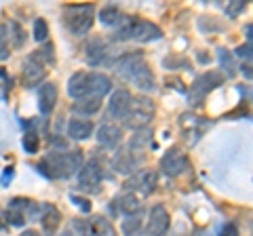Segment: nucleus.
<instances>
[{
  "label": "nucleus",
  "mask_w": 253,
  "mask_h": 236,
  "mask_svg": "<svg viewBox=\"0 0 253 236\" xmlns=\"http://www.w3.org/2000/svg\"><path fill=\"white\" fill-rule=\"evenodd\" d=\"M110 78L106 74H99V72H76L70 76L68 80V95L72 97L74 101L78 99H84V97H97L101 99L110 93Z\"/></svg>",
  "instance_id": "1"
},
{
  "label": "nucleus",
  "mask_w": 253,
  "mask_h": 236,
  "mask_svg": "<svg viewBox=\"0 0 253 236\" xmlns=\"http://www.w3.org/2000/svg\"><path fill=\"white\" fill-rule=\"evenodd\" d=\"M83 167V152H49L42 156V160L38 162L42 175L51 179H66L72 177L76 171Z\"/></svg>",
  "instance_id": "2"
},
{
  "label": "nucleus",
  "mask_w": 253,
  "mask_h": 236,
  "mask_svg": "<svg viewBox=\"0 0 253 236\" xmlns=\"http://www.w3.org/2000/svg\"><path fill=\"white\" fill-rule=\"evenodd\" d=\"M116 40H139V42H150L158 40L163 36L161 28L154 26L152 21L137 19V17H126L123 23L116 28Z\"/></svg>",
  "instance_id": "3"
},
{
  "label": "nucleus",
  "mask_w": 253,
  "mask_h": 236,
  "mask_svg": "<svg viewBox=\"0 0 253 236\" xmlns=\"http://www.w3.org/2000/svg\"><path fill=\"white\" fill-rule=\"evenodd\" d=\"M154 101L150 97H144V95H137V97H131V104H129V110H126V114L123 116L125 124L129 129H146L150 120L154 118Z\"/></svg>",
  "instance_id": "4"
},
{
  "label": "nucleus",
  "mask_w": 253,
  "mask_h": 236,
  "mask_svg": "<svg viewBox=\"0 0 253 236\" xmlns=\"http://www.w3.org/2000/svg\"><path fill=\"white\" fill-rule=\"evenodd\" d=\"M93 17H95L93 4H70L66 13H63V21H66L68 30L76 36L89 32L93 26Z\"/></svg>",
  "instance_id": "5"
},
{
  "label": "nucleus",
  "mask_w": 253,
  "mask_h": 236,
  "mask_svg": "<svg viewBox=\"0 0 253 236\" xmlns=\"http://www.w3.org/2000/svg\"><path fill=\"white\" fill-rule=\"evenodd\" d=\"M76 232L81 236H116L112 222L104 215H93L89 219H76Z\"/></svg>",
  "instance_id": "6"
},
{
  "label": "nucleus",
  "mask_w": 253,
  "mask_h": 236,
  "mask_svg": "<svg viewBox=\"0 0 253 236\" xmlns=\"http://www.w3.org/2000/svg\"><path fill=\"white\" fill-rule=\"evenodd\" d=\"M221 82H224V76H221L219 72H207V74L199 76L192 84V91H190V104L199 106L201 101L207 97L213 89H217Z\"/></svg>",
  "instance_id": "7"
},
{
  "label": "nucleus",
  "mask_w": 253,
  "mask_h": 236,
  "mask_svg": "<svg viewBox=\"0 0 253 236\" xmlns=\"http://www.w3.org/2000/svg\"><path fill=\"white\" fill-rule=\"evenodd\" d=\"M156 184H158L156 171H152V169H144V171H137L135 175H133L129 182L125 184V188H126V190H129L131 194H133V192H137L139 196H150V194H154Z\"/></svg>",
  "instance_id": "8"
},
{
  "label": "nucleus",
  "mask_w": 253,
  "mask_h": 236,
  "mask_svg": "<svg viewBox=\"0 0 253 236\" xmlns=\"http://www.w3.org/2000/svg\"><path fill=\"white\" fill-rule=\"evenodd\" d=\"M171 226V217L163 204H154L150 209L148 226H146V236H165Z\"/></svg>",
  "instance_id": "9"
},
{
  "label": "nucleus",
  "mask_w": 253,
  "mask_h": 236,
  "mask_svg": "<svg viewBox=\"0 0 253 236\" xmlns=\"http://www.w3.org/2000/svg\"><path fill=\"white\" fill-rule=\"evenodd\" d=\"M101 179H104V171H101L99 162H95V160L83 164L81 171H78V186L84 192H95L99 188Z\"/></svg>",
  "instance_id": "10"
},
{
  "label": "nucleus",
  "mask_w": 253,
  "mask_h": 236,
  "mask_svg": "<svg viewBox=\"0 0 253 236\" xmlns=\"http://www.w3.org/2000/svg\"><path fill=\"white\" fill-rule=\"evenodd\" d=\"M186 169H188V156L181 150H177V148H171V150L161 158V171L167 177H177Z\"/></svg>",
  "instance_id": "11"
},
{
  "label": "nucleus",
  "mask_w": 253,
  "mask_h": 236,
  "mask_svg": "<svg viewBox=\"0 0 253 236\" xmlns=\"http://www.w3.org/2000/svg\"><path fill=\"white\" fill-rule=\"evenodd\" d=\"M44 76H46V66H44L42 57L36 51L26 61V66H23V84L26 86H36V84H41L44 80Z\"/></svg>",
  "instance_id": "12"
},
{
  "label": "nucleus",
  "mask_w": 253,
  "mask_h": 236,
  "mask_svg": "<svg viewBox=\"0 0 253 236\" xmlns=\"http://www.w3.org/2000/svg\"><path fill=\"white\" fill-rule=\"evenodd\" d=\"M144 68H146V61H144V57H141V53L133 51L131 55H126V57H123L116 64V72L121 74L123 78H129V80H133L135 74H139Z\"/></svg>",
  "instance_id": "13"
},
{
  "label": "nucleus",
  "mask_w": 253,
  "mask_h": 236,
  "mask_svg": "<svg viewBox=\"0 0 253 236\" xmlns=\"http://www.w3.org/2000/svg\"><path fill=\"white\" fill-rule=\"evenodd\" d=\"M131 93L126 89H118L112 93V97H110V104H108V112L110 116L114 118H123L126 114V110H129V104H131Z\"/></svg>",
  "instance_id": "14"
},
{
  "label": "nucleus",
  "mask_w": 253,
  "mask_h": 236,
  "mask_svg": "<svg viewBox=\"0 0 253 236\" xmlns=\"http://www.w3.org/2000/svg\"><path fill=\"white\" fill-rule=\"evenodd\" d=\"M110 204H112V211H116V213H125V215L139 213V209H141L139 198L135 194H131V192H125L121 196H116Z\"/></svg>",
  "instance_id": "15"
},
{
  "label": "nucleus",
  "mask_w": 253,
  "mask_h": 236,
  "mask_svg": "<svg viewBox=\"0 0 253 236\" xmlns=\"http://www.w3.org/2000/svg\"><path fill=\"white\" fill-rule=\"evenodd\" d=\"M123 141V131L121 127H116V124H101L99 131H97V144L104 146V148H116L118 144Z\"/></svg>",
  "instance_id": "16"
},
{
  "label": "nucleus",
  "mask_w": 253,
  "mask_h": 236,
  "mask_svg": "<svg viewBox=\"0 0 253 236\" xmlns=\"http://www.w3.org/2000/svg\"><path fill=\"white\" fill-rule=\"evenodd\" d=\"M55 104H57V86L53 82H44L38 91V110L42 114H51Z\"/></svg>",
  "instance_id": "17"
},
{
  "label": "nucleus",
  "mask_w": 253,
  "mask_h": 236,
  "mask_svg": "<svg viewBox=\"0 0 253 236\" xmlns=\"http://www.w3.org/2000/svg\"><path fill=\"white\" fill-rule=\"evenodd\" d=\"M139 162H141V158H139V156H135V152H133V150H123L114 158V169L118 173H133L137 169Z\"/></svg>",
  "instance_id": "18"
},
{
  "label": "nucleus",
  "mask_w": 253,
  "mask_h": 236,
  "mask_svg": "<svg viewBox=\"0 0 253 236\" xmlns=\"http://www.w3.org/2000/svg\"><path fill=\"white\" fill-rule=\"evenodd\" d=\"M93 133V122L91 120H83V118H74L70 120L68 124V135L76 139V141H83V139H89Z\"/></svg>",
  "instance_id": "19"
},
{
  "label": "nucleus",
  "mask_w": 253,
  "mask_h": 236,
  "mask_svg": "<svg viewBox=\"0 0 253 236\" xmlns=\"http://www.w3.org/2000/svg\"><path fill=\"white\" fill-rule=\"evenodd\" d=\"M41 224H42V230H46V232H55V230L59 228V224H61V213L53 207V204H46V207L42 209Z\"/></svg>",
  "instance_id": "20"
},
{
  "label": "nucleus",
  "mask_w": 253,
  "mask_h": 236,
  "mask_svg": "<svg viewBox=\"0 0 253 236\" xmlns=\"http://www.w3.org/2000/svg\"><path fill=\"white\" fill-rule=\"evenodd\" d=\"M99 108H101V99H97V97H84V99L74 101L72 112L74 114H83V116H93V114L99 112Z\"/></svg>",
  "instance_id": "21"
},
{
  "label": "nucleus",
  "mask_w": 253,
  "mask_h": 236,
  "mask_svg": "<svg viewBox=\"0 0 253 236\" xmlns=\"http://www.w3.org/2000/svg\"><path fill=\"white\" fill-rule=\"evenodd\" d=\"M106 55V42L101 40V38H93V40L86 44V59H89V64L97 66L101 59H104Z\"/></svg>",
  "instance_id": "22"
},
{
  "label": "nucleus",
  "mask_w": 253,
  "mask_h": 236,
  "mask_svg": "<svg viewBox=\"0 0 253 236\" xmlns=\"http://www.w3.org/2000/svg\"><path fill=\"white\" fill-rule=\"evenodd\" d=\"M150 139H152V131H150L148 127L146 129H139L137 133H135V137L131 139V148L129 150H133V152H139V154H144V150L150 146Z\"/></svg>",
  "instance_id": "23"
},
{
  "label": "nucleus",
  "mask_w": 253,
  "mask_h": 236,
  "mask_svg": "<svg viewBox=\"0 0 253 236\" xmlns=\"http://www.w3.org/2000/svg\"><path fill=\"white\" fill-rule=\"evenodd\" d=\"M99 19L104 26H116V23L123 19V15L118 11V6L112 4V6H104V9L99 11Z\"/></svg>",
  "instance_id": "24"
},
{
  "label": "nucleus",
  "mask_w": 253,
  "mask_h": 236,
  "mask_svg": "<svg viewBox=\"0 0 253 236\" xmlns=\"http://www.w3.org/2000/svg\"><path fill=\"white\" fill-rule=\"evenodd\" d=\"M141 228V213H133V215H125V222H123V232L125 236H133L137 234Z\"/></svg>",
  "instance_id": "25"
},
{
  "label": "nucleus",
  "mask_w": 253,
  "mask_h": 236,
  "mask_svg": "<svg viewBox=\"0 0 253 236\" xmlns=\"http://www.w3.org/2000/svg\"><path fill=\"white\" fill-rule=\"evenodd\" d=\"M9 57V28L0 23V61Z\"/></svg>",
  "instance_id": "26"
},
{
  "label": "nucleus",
  "mask_w": 253,
  "mask_h": 236,
  "mask_svg": "<svg viewBox=\"0 0 253 236\" xmlns=\"http://www.w3.org/2000/svg\"><path fill=\"white\" fill-rule=\"evenodd\" d=\"M49 38V26H46L44 19H36L34 21V40L44 42Z\"/></svg>",
  "instance_id": "27"
},
{
  "label": "nucleus",
  "mask_w": 253,
  "mask_h": 236,
  "mask_svg": "<svg viewBox=\"0 0 253 236\" xmlns=\"http://www.w3.org/2000/svg\"><path fill=\"white\" fill-rule=\"evenodd\" d=\"M23 148H26V152H30V154L38 152V137H36V133H26V137H23Z\"/></svg>",
  "instance_id": "28"
},
{
  "label": "nucleus",
  "mask_w": 253,
  "mask_h": 236,
  "mask_svg": "<svg viewBox=\"0 0 253 236\" xmlns=\"http://www.w3.org/2000/svg\"><path fill=\"white\" fill-rule=\"evenodd\" d=\"M219 57H221V66L228 68V70H226L228 76H232V74H234V64H232V57H230V55H228V57H226V51H221V53H219Z\"/></svg>",
  "instance_id": "29"
},
{
  "label": "nucleus",
  "mask_w": 253,
  "mask_h": 236,
  "mask_svg": "<svg viewBox=\"0 0 253 236\" xmlns=\"http://www.w3.org/2000/svg\"><path fill=\"white\" fill-rule=\"evenodd\" d=\"M9 30H13V32H15V36H13V42H15V46H21V42H23V34H21L19 26H17V23H11Z\"/></svg>",
  "instance_id": "30"
},
{
  "label": "nucleus",
  "mask_w": 253,
  "mask_h": 236,
  "mask_svg": "<svg viewBox=\"0 0 253 236\" xmlns=\"http://www.w3.org/2000/svg\"><path fill=\"white\" fill-rule=\"evenodd\" d=\"M219 236H239V228H236L234 224H226L219 230Z\"/></svg>",
  "instance_id": "31"
},
{
  "label": "nucleus",
  "mask_w": 253,
  "mask_h": 236,
  "mask_svg": "<svg viewBox=\"0 0 253 236\" xmlns=\"http://www.w3.org/2000/svg\"><path fill=\"white\" fill-rule=\"evenodd\" d=\"M72 202H76L78 207L84 211V213H89V211H91V204H89V200H86V198H78V196H72Z\"/></svg>",
  "instance_id": "32"
},
{
  "label": "nucleus",
  "mask_w": 253,
  "mask_h": 236,
  "mask_svg": "<svg viewBox=\"0 0 253 236\" xmlns=\"http://www.w3.org/2000/svg\"><path fill=\"white\" fill-rule=\"evenodd\" d=\"M241 9H245V2H243V0H236L232 6H228V15H232V17H234V15L239 13Z\"/></svg>",
  "instance_id": "33"
},
{
  "label": "nucleus",
  "mask_w": 253,
  "mask_h": 236,
  "mask_svg": "<svg viewBox=\"0 0 253 236\" xmlns=\"http://www.w3.org/2000/svg\"><path fill=\"white\" fill-rule=\"evenodd\" d=\"M236 55H239V57H251V44H243V46H239V49H236Z\"/></svg>",
  "instance_id": "34"
},
{
  "label": "nucleus",
  "mask_w": 253,
  "mask_h": 236,
  "mask_svg": "<svg viewBox=\"0 0 253 236\" xmlns=\"http://www.w3.org/2000/svg\"><path fill=\"white\" fill-rule=\"evenodd\" d=\"M13 179V167H9V169H4V175H2V179H0V182H2V186H6Z\"/></svg>",
  "instance_id": "35"
},
{
  "label": "nucleus",
  "mask_w": 253,
  "mask_h": 236,
  "mask_svg": "<svg viewBox=\"0 0 253 236\" xmlns=\"http://www.w3.org/2000/svg\"><path fill=\"white\" fill-rule=\"evenodd\" d=\"M241 70H243V74H245V76H247V78H251V66H249V64H247V66L243 64V68H241Z\"/></svg>",
  "instance_id": "36"
},
{
  "label": "nucleus",
  "mask_w": 253,
  "mask_h": 236,
  "mask_svg": "<svg viewBox=\"0 0 253 236\" xmlns=\"http://www.w3.org/2000/svg\"><path fill=\"white\" fill-rule=\"evenodd\" d=\"M19 236H41V234H38L36 230H26V232H21Z\"/></svg>",
  "instance_id": "37"
}]
</instances>
